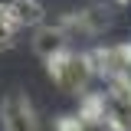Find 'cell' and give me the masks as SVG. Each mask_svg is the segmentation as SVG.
Returning <instances> with one entry per match:
<instances>
[{
	"label": "cell",
	"mask_w": 131,
	"mask_h": 131,
	"mask_svg": "<svg viewBox=\"0 0 131 131\" xmlns=\"http://www.w3.org/2000/svg\"><path fill=\"white\" fill-rule=\"evenodd\" d=\"M46 69H49V79L56 82L62 92H72V95H79L82 89L89 85L92 72H95L89 56H82V52H69V49H62L59 56L46 59Z\"/></svg>",
	"instance_id": "6da1fadb"
},
{
	"label": "cell",
	"mask_w": 131,
	"mask_h": 131,
	"mask_svg": "<svg viewBox=\"0 0 131 131\" xmlns=\"http://www.w3.org/2000/svg\"><path fill=\"white\" fill-rule=\"evenodd\" d=\"M0 125L3 131H39V118H36V108L26 95H7L3 105H0Z\"/></svg>",
	"instance_id": "7a4b0ae2"
},
{
	"label": "cell",
	"mask_w": 131,
	"mask_h": 131,
	"mask_svg": "<svg viewBox=\"0 0 131 131\" xmlns=\"http://www.w3.org/2000/svg\"><path fill=\"white\" fill-rule=\"evenodd\" d=\"M69 46V36H66V26H46V23H39L36 26V39H33V49L43 56V59H52V56H59L62 49Z\"/></svg>",
	"instance_id": "3957f363"
},
{
	"label": "cell",
	"mask_w": 131,
	"mask_h": 131,
	"mask_svg": "<svg viewBox=\"0 0 131 131\" xmlns=\"http://www.w3.org/2000/svg\"><path fill=\"white\" fill-rule=\"evenodd\" d=\"M10 16H13L16 26H39V23H46V10H43L39 0H20Z\"/></svg>",
	"instance_id": "277c9868"
},
{
	"label": "cell",
	"mask_w": 131,
	"mask_h": 131,
	"mask_svg": "<svg viewBox=\"0 0 131 131\" xmlns=\"http://www.w3.org/2000/svg\"><path fill=\"white\" fill-rule=\"evenodd\" d=\"M16 30H20V26L13 23V16L0 10V49L13 46V39H16Z\"/></svg>",
	"instance_id": "5b68a950"
},
{
	"label": "cell",
	"mask_w": 131,
	"mask_h": 131,
	"mask_svg": "<svg viewBox=\"0 0 131 131\" xmlns=\"http://www.w3.org/2000/svg\"><path fill=\"white\" fill-rule=\"evenodd\" d=\"M56 131H85V125L79 118H59L56 121Z\"/></svg>",
	"instance_id": "8992f818"
},
{
	"label": "cell",
	"mask_w": 131,
	"mask_h": 131,
	"mask_svg": "<svg viewBox=\"0 0 131 131\" xmlns=\"http://www.w3.org/2000/svg\"><path fill=\"white\" fill-rule=\"evenodd\" d=\"M16 3H20V0H0V10H3V13H13Z\"/></svg>",
	"instance_id": "52a82bcc"
}]
</instances>
